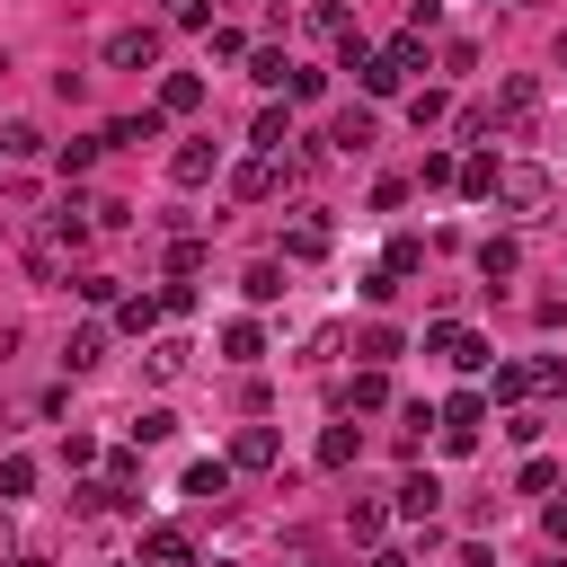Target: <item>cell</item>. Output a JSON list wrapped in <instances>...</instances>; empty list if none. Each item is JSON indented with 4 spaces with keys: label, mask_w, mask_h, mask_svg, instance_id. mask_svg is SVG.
<instances>
[{
    "label": "cell",
    "mask_w": 567,
    "mask_h": 567,
    "mask_svg": "<svg viewBox=\"0 0 567 567\" xmlns=\"http://www.w3.org/2000/svg\"><path fill=\"white\" fill-rule=\"evenodd\" d=\"M142 567H195V540H186L177 523H151V532H142Z\"/></svg>",
    "instance_id": "cell-6"
},
{
    "label": "cell",
    "mask_w": 567,
    "mask_h": 567,
    "mask_svg": "<svg viewBox=\"0 0 567 567\" xmlns=\"http://www.w3.org/2000/svg\"><path fill=\"white\" fill-rule=\"evenodd\" d=\"M558 62H567V35H558Z\"/></svg>",
    "instance_id": "cell-41"
},
{
    "label": "cell",
    "mask_w": 567,
    "mask_h": 567,
    "mask_svg": "<svg viewBox=\"0 0 567 567\" xmlns=\"http://www.w3.org/2000/svg\"><path fill=\"white\" fill-rule=\"evenodd\" d=\"M168 434H177L168 408H142V416H133V443H168Z\"/></svg>",
    "instance_id": "cell-32"
},
{
    "label": "cell",
    "mask_w": 567,
    "mask_h": 567,
    "mask_svg": "<svg viewBox=\"0 0 567 567\" xmlns=\"http://www.w3.org/2000/svg\"><path fill=\"white\" fill-rule=\"evenodd\" d=\"M354 80H363V97H399L408 62H399V53H363V62H354Z\"/></svg>",
    "instance_id": "cell-10"
},
{
    "label": "cell",
    "mask_w": 567,
    "mask_h": 567,
    "mask_svg": "<svg viewBox=\"0 0 567 567\" xmlns=\"http://www.w3.org/2000/svg\"><path fill=\"white\" fill-rule=\"evenodd\" d=\"M186 354H195L186 337H151V346H142V381H177V372H186Z\"/></svg>",
    "instance_id": "cell-13"
},
{
    "label": "cell",
    "mask_w": 567,
    "mask_h": 567,
    "mask_svg": "<svg viewBox=\"0 0 567 567\" xmlns=\"http://www.w3.org/2000/svg\"><path fill=\"white\" fill-rule=\"evenodd\" d=\"M346 408H363V416L390 408V381H381V372H354V381H346Z\"/></svg>",
    "instance_id": "cell-21"
},
{
    "label": "cell",
    "mask_w": 567,
    "mask_h": 567,
    "mask_svg": "<svg viewBox=\"0 0 567 567\" xmlns=\"http://www.w3.org/2000/svg\"><path fill=\"white\" fill-rule=\"evenodd\" d=\"M434 505H443V478H434V470H408V478H399V514H408V523H434Z\"/></svg>",
    "instance_id": "cell-9"
},
{
    "label": "cell",
    "mask_w": 567,
    "mask_h": 567,
    "mask_svg": "<svg viewBox=\"0 0 567 567\" xmlns=\"http://www.w3.org/2000/svg\"><path fill=\"white\" fill-rule=\"evenodd\" d=\"M284 142H292V124H284V106H266V115H257V151H266V159H275V151H284Z\"/></svg>",
    "instance_id": "cell-31"
},
{
    "label": "cell",
    "mask_w": 567,
    "mask_h": 567,
    "mask_svg": "<svg viewBox=\"0 0 567 567\" xmlns=\"http://www.w3.org/2000/svg\"><path fill=\"white\" fill-rule=\"evenodd\" d=\"M549 195H558V177H549L540 159H514V168L496 177V204H505L514 221H540V213H549Z\"/></svg>",
    "instance_id": "cell-1"
},
{
    "label": "cell",
    "mask_w": 567,
    "mask_h": 567,
    "mask_svg": "<svg viewBox=\"0 0 567 567\" xmlns=\"http://www.w3.org/2000/svg\"><path fill=\"white\" fill-rule=\"evenodd\" d=\"M478 275H487V284H514V275H523V248H514V239H478Z\"/></svg>",
    "instance_id": "cell-15"
},
{
    "label": "cell",
    "mask_w": 567,
    "mask_h": 567,
    "mask_svg": "<svg viewBox=\"0 0 567 567\" xmlns=\"http://www.w3.org/2000/svg\"><path fill=\"white\" fill-rule=\"evenodd\" d=\"M9 567H53V558H44V549H18V558H9Z\"/></svg>",
    "instance_id": "cell-39"
},
{
    "label": "cell",
    "mask_w": 567,
    "mask_h": 567,
    "mask_svg": "<svg viewBox=\"0 0 567 567\" xmlns=\"http://www.w3.org/2000/svg\"><path fill=\"white\" fill-rule=\"evenodd\" d=\"M186 496H195V505H221V496H230V461H195V470H186Z\"/></svg>",
    "instance_id": "cell-16"
},
{
    "label": "cell",
    "mask_w": 567,
    "mask_h": 567,
    "mask_svg": "<svg viewBox=\"0 0 567 567\" xmlns=\"http://www.w3.org/2000/svg\"><path fill=\"white\" fill-rule=\"evenodd\" d=\"M390 354H399V328H390V319H372V328H363V363H372V372H381V363H390Z\"/></svg>",
    "instance_id": "cell-25"
},
{
    "label": "cell",
    "mask_w": 567,
    "mask_h": 567,
    "mask_svg": "<svg viewBox=\"0 0 567 567\" xmlns=\"http://www.w3.org/2000/svg\"><path fill=\"white\" fill-rule=\"evenodd\" d=\"M540 425H549L540 408H514V416H505V434H514V443H540Z\"/></svg>",
    "instance_id": "cell-35"
},
{
    "label": "cell",
    "mask_w": 567,
    "mask_h": 567,
    "mask_svg": "<svg viewBox=\"0 0 567 567\" xmlns=\"http://www.w3.org/2000/svg\"><path fill=\"white\" fill-rule=\"evenodd\" d=\"M27 487H35V461H27V452H9V461H0V505H9V496H27Z\"/></svg>",
    "instance_id": "cell-27"
},
{
    "label": "cell",
    "mask_w": 567,
    "mask_h": 567,
    "mask_svg": "<svg viewBox=\"0 0 567 567\" xmlns=\"http://www.w3.org/2000/svg\"><path fill=\"white\" fill-rule=\"evenodd\" d=\"M213 168H221V151H213V142H177V151H168V177H177V186H204Z\"/></svg>",
    "instance_id": "cell-11"
},
{
    "label": "cell",
    "mask_w": 567,
    "mask_h": 567,
    "mask_svg": "<svg viewBox=\"0 0 567 567\" xmlns=\"http://www.w3.org/2000/svg\"><path fill=\"white\" fill-rule=\"evenodd\" d=\"M532 115H540V80H532V71H514V80H496V124H514V133H532Z\"/></svg>",
    "instance_id": "cell-3"
},
{
    "label": "cell",
    "mask_w": 567,
    "mask_h": 567,
    "mask_svg": "<svg viewBox=\"0 0 567 567\" xmlns=\"http://www.w3.org/2000/svg\"><path fill=\"white\" fill-rule=\"evenodd\" d=\"M239 292H248V301H284V266H275V257H257V266L239 275Z\"/></svg>",
    "instance_id": "cell-19"
},
{
    "label": "cell",
    "mask_w": 567,
    "mask_h": 567,
    "mask_svg": "<svg viewBox=\"0 0 567 567\" xmlns=\"http://www.w3.org/2000/svg\"><path fill=\"white\" fill-rule=\"evenodd\" d=\"M151 319H159V301H151V292H133V301H124V328H133V337H151Z\"/></svg>",
    "instance_id": "cell-34"
},
{
    "label": "cell",
    "mask_w": 567,
    "mask_h": 567,
    "mask_svg": "<svg viewBox=\"0 0 567 567\" xmlns=\"http://www.w3.org/2000/svg\"><path fill=\"white\" fill-rule=\"evenodd\" d=\"M275 186H284V168H275V159H239V168H230V195H239V204H266Z\"/></svg>",
    "instance_id": "cell-12"
},
{
    "label": "cell",
    "mask_w": 567,
    "mask_h": 567,
    "mask_svg": "<svg viewBox=\"0 0 567 567\" xmlns=\"http://www.w3.org/2000/svg\"><path fill=\"white\" fill-rule=\"evenodd\" d=\"M425 186H461V159L452 151H425Z\"/></svg>",
    "instance_id": "cell-33"
},
{
    "label": "cell",
    "mask_w": 567,
    "mask_h": 567,
    "mask_svg": "<svg viewBox=\"0 0 567 567\" xmlns=\"http://www.w3.org/2000/svg\"><path fill=\"white\" fill-rule=\"evenodd\" d=\"M425 346H434V354H452L461 372H478V363H487V337H470L461 319H434V328H425Z\"/></svg>",
    "instance_id": "cell-5"
},
{
    "label": "cell",
    "mask_w": 567,
    "mask_h": 567,
    "mask_svg": "<svg viewBox=\"0 0 567 567\" xmlns=\"http://www.w3.org/2000/svg\"><path fill=\"white\" fill-rule=\"evenodd\" d=\"M177 9H186V0H177Z\"/></svg>",
    "instance_id": "cell-42"
},
{
    "label": "cell",
    "mask_w": 567,
    "mask_h": 567,
    "mask_svg": "<svg viewBox=\"0 0 567 567\" xmlns=\"http://www.w3.org/2000/svg\"><path fill=\"white\" fill-rule=\"evenodd\" d=\"M532 390H549V399H567V363L549 354V363H532Z\"/></svg>",
    "instance_id": "cell-36"
},
{
    "label": "cell",
    "mask_w": 567,
    "mask_h": 567,
    "mask_svg": "<svg viewBox=\"0 0 567 567\" xmlns=\"http://www.w3.org/2000/svg\"><path fill=\"white\" fill-rule=\"evenodd\" d=\"M496 177H505L496 159H461V195H478V204H487V195H496Z\"/></svg>",
    "instance_id": "cell-22"
},
{
    "label": "cell",
    "mask_w": 567,
    "mask_h": 567,
    "mask_svg": "<svg viewBox=\"0 0 567 567\" xmlns=\"http://www.w3.org/2000/svg\"><path fill=\"white\" fill-rule=\"evenodd\" d=\"M221 354H230V363H257V354H266V328H257V319H230V328H221Z\"/></svg>",
    "instance_id": "cell-17"
},
{
    "label": "cell",
    "mask_w": 567,
    "mask_h": 567,
    "mask_svg": "<svg viewBox=\"0 0 567 567\" xmlns=\"http://www.w3.org/2000/svg\"><path fill=\"white\" fill-rule=\"evenodd\" d=\"M478 425H487V399L461 390V399L443 408V452H478Z\"/></svg>",
    "instance_id": "cell-4"
},
{
    "label": "cell",
    "mask_w": 567,
    "mask_h": 567,
    "mask_svg": "<svg viewBox=\"0 0 567 567\" xmlns=\"http://www.w3.org/2000/svg\"><path fill=\"white\" fill-rule=\"evenodd\" d=\"M159 124H168V115H159V106H142V115H115V124H106V142H159Z\"/></svg>",
    "instance_id": "cell-18"
},
{
    "label": "cell",
    "mask_w": 567,
    "mask_h": 567,
    "mask_svg": "<svg viewBox=\"0 0 567 567\" xmlns=\"http://www.w3.org/2000/svg\"><path fill=\"white\" fill-rule=\"evenodd\" d=\"M159 62V27H115L106 35V71H151Z\"/></svg>",
    "instance_id": "cell-2"
},
{
    "label": "cell",
    "mask_w": 567,
    "mask_h": 567,
    "mask_svg": "<svg viewBox=\"0 0 567 567\" xmlns=\"http://www.w3.org/2000/svg\"><path fill=\"white\" fill-rule=\"evenodd\" d=\"M443 115H452V106H443V89H416V97H408V124H416V133H425V124H443Z\"/></svg>",
    "instance_id": "cell-30"
},
{
    "label": "cell",
    "mask_w": 567,
    "mask_h": 567,
    "mask_svg": "<svg viewBox=\"0 0 567 567\" xmlns=\"http://www.w3.org/2000/svg\"><path fill=\"white\" fill-rule=\"evenodd\" d=\"M328 151H337V159H363V151H372V106H346V115L328 124Z\"/></svg>",
    "instance_id": "cell-7"
},
{
    "label": "cell",
    "mask_w": 567,
    "mask_h": 567,
    "mask_svg": "<svg viewBox=\"0 0 567 567\" xmlns=\"http://www.w3.org/2000/svg\"><path fill=\"white\" fill-rule=\"evenodd\" d=\"M97 354H106V328H71V337H62V363H71V372H89Z\"/></svg>",
    "instance_id": "cell-20"
},
{
    "label": "cell",
    "mask_w": 567,
    "mask_h": 567,
    "mask_svg": "<svg viewBox=\"0 0 567 567\" xmlns=\"http://www.w3.org/2000/svg\"><path fill=\"white\" fill-rule=\"evenodd\" d=\"M540 523H549V540H567V496H558V505H549Z\"/></svg>",
    "instance_id": "cell-37"
},
{
    "label": "cell",
    "mask_w": 567,
    "mask_h": 567,
    "mask_svg": "<svg viewBox=\"0 0 567 567\" xmlns=\"http://www.w3.org/2000/svg\"><path fill=\"white\" fill-rule=\"evenodd\" d=\"M9 549H18V532H9V505H0V558H9Z\"/></svg>",
    "instance_id": "cell-40"
},
{
    "label": "cell",
    "mask_w": 567,
    "mask_h": 567,
    "mask_svg": "<svg viewBox=\"0 0 567 567\" xmlns=\"http://www.w3.org/2000/svg\"><path fill=\"white\" fill-rule=\"evenodd\" d=\"M27 275H35V284H53V275H62V248H53V239H44V230H35V239H27Z\"/></svg>",
    "instance_id": "cell-24"
},
{
    "label": "cell",
    "mask_w": 567,
    "mask_h": 567,
    "mask_svg": "<svg viewBox=\"0 0 567 567\" xmlns=\"http://www.w3.org/2000/svg\"><path fill=\"white\" fill-rule=\"evenodd\" d=\"M35 151H44L35 124H0V159H35Z\"/></svg>",
    "instance_id": "cell-28"
},
{
    "label": "cell",
    "mask_w": 567,
    "mask_h": 567,
    "mask_svg": "<svg viewBox=\"0 0 567 567\" xmlns=\"http://www.w3.org/2000/svg\"><path fill=\"white\" fill-rule=\"evenodd\" d=\"M346 461H354V425H328L319 434V470H346Z\"/></svg>",
    "instance_id": "cell-26"
},
{
    "label": "cell",
    "mask_w": 567,
    "mask_h": 567,
    "mask_svg": "<svg viewBox=\"0 0 567 567\" xmlns=\"http://www.w3.org/2000/svg\"><path fill=\"white\" fill-rule=\"evenodd\" d=\"M195 106H204V80L195 71H168L159 80V115H195Z\"/></svg>",
    "instance_id": "cell-14"
},
{
    "label": "cell",
    "mask_w": 567,
    "mask_h": 567,
    "mask_svg": "<svg viewBox=\"0 0 567 567\" xmlns=\"http://www.w3.org/2000/svg\"><path fill=\"white\" fill-rule=\"evenodd\" d=\"M248 80H266V89H284V80H292V62H284V53L266 44V53H248Z\"/></svg>",
    "instance_id": "cell-29"
},
{
    "label": "cell",
    "mask_w": 567,
    "mask_h": 567,
    "mask_svg": "<svg viewBox=\"0 0 567 567\" xmlns=\"http://www.w3.org/2000/svg\"><path fill=\"white\" fill-rule=\"evenodd\" d=\"M284 257H328V221H292V239H284Z\"/></svg>",
    "instance_id": "cell-23"
},
{
    "label": "cell",
    "mask_w": 567,
    "mask_h": 567,
    "mask_svg": "<svg viewBox=\"0 0 567 567\" xmlns=\"http://www.w3.org/2000/svg\"><path fill=\"white\" fill-rule=\"evenodd\" d=\"M372 567H408V549H372Z\"/></svg>",
    "instance_id": "cell-38"
},
{
    "label": "cell",
    "mask_w": 567,
    "mask_h": 567,
    "mask_svg": "<svg viewBox=\"0 0 567 567\" xmlns=\"http://www.w3.org/2000/svg\"><path fill=\"white\" fill-rule=\"evenodd\" d=\"M284 452H275V425H239L230 434V470H275Z\"/></svg>",
    "instance_id": "cell-8"
}]
</instances>
